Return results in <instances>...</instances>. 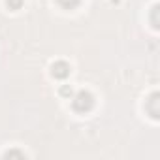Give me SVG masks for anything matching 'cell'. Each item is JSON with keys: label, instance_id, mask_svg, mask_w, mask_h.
<instances>
[{"label": "cell", "instance_id": "cell-1", "mask_svg": "<svg viewBox=\"0 0 160 160\" xmlns=\"http://www.w3.org/2000/svg\"><path fill=\"white\" fill-rule=\"evenodd\" d=\"M72 106H73V109L79 111V113H87V111H91V109L94 108V96H92L89 91H79V92L73 96Z\"/></svg>", "mask_w": 160, "mask_h": 160}, {"label": "cell", "instance_id": "cell-3", "mask_svg": "<svg viewBox=\"0 0 160 160\" xmlns=\"http://www.w3.org/2000/svg\"><path fill=\"white\" fill-rule=\"evenodd\" d=\"M147 111H149V115H151L152 119H158V115H160V109H158V94H152V96L149 98V102H147Z\"/></svg>", "mask_w": 160, "mask_h": 160}, {"label": "cell", "instance_id": "cell-5", "mask_svg": "<svg viewBox=\"0 0 160 160\" xmlns=\"http://www.w3.org/2000/svg\"><path fill=\"white\" fill-rule=\"evenodd\" d=\"M6 2H8L10 10H19L23 6V0H6Z\"/></svg>", "mask_w": 160, "mask_h": 160}, {"label": "cell", "instance_id": "cell-2", "mask_svg": "<svg viewBox=\"0 0 160 160\" xmlns=\"http://www.w3.org/2000/svg\"><path fill=\"white\" fill-rule=\"evenodd\" d=\"M51 73H53L57 79H64V77L70 75V64L64 62V60H58V62H55V64L51 66Z\"/></svg>", "mask_w": 160, "mask_h": 160}, {"label": "cell", "instance_id": "cell-6", "mask_svg": "<svg viewBox=\"0 0 160 160\" xmlns=\"http://www.w3.org/2000/svg\"><path fill=\"white\" fill-rule=\"evenodd\" d=\"M156 13H158V6H152V15H151V21H152V27L158 28V19H156Z\"/></svg>", "mask_w": 160, "mask_h": 160}, {"label": "cell", "instance_id": "cell-4", "mask_svg": "<svg viewBox=\"0 0 160 160\" xmlns=\"http://www.w3.org/2000/svg\"><path fill=\"white\" fill-rule=\"evenodd\" d=\"M57 2L64 10H73V8H77L79 4H81V0H57Z\"/></svg>", "mask_w": 160, "mask_h": 160}, {"label": "cell", "instance_id": "cell-7", "mask_svg": "<svg viewBox=\"0 0 160 160\" xmlns=\"http://www.w3.org/2000/svg\"><path fill=\"white\" fill-rule=\"evenodd\" d=\"M6 156H23V154H21V152H8Z\"/></svg>", "mask_w": 160, "mask_h": 160}]
</instances>
